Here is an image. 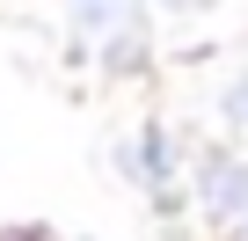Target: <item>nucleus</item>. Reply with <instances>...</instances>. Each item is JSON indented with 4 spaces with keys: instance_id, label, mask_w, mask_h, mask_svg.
<instances>
[{
    "instance_id": "1",
    "label": "nucleus",
    "mask_w": 248,
    "mask_h": 241,
    "mask_svg": "<svg viewBox=\"0 0 248 241\" xmlns=\"http://www.w3.org/2000/svg\"><path fill=\"white\" fill-rule=\"evenodd\" d=\"M132 8H139V0H73V22L80 30H117Z\"/></svg>"
},
{
    "instance_id": "2",
    "label": "nucleus",
    "mask_w": 248,
    "mask_h": 241,
    "mask_svg": "<svg viewBox=\"0 0 248 241\" xmlns=\"http://www.w3.org/2000/svg\"><path fill=\"white\" fill-rule=\"evenodd\" d=\"M226 125H233V132H248V73L226 88Z\"/></svg>"
}]
</instances>
